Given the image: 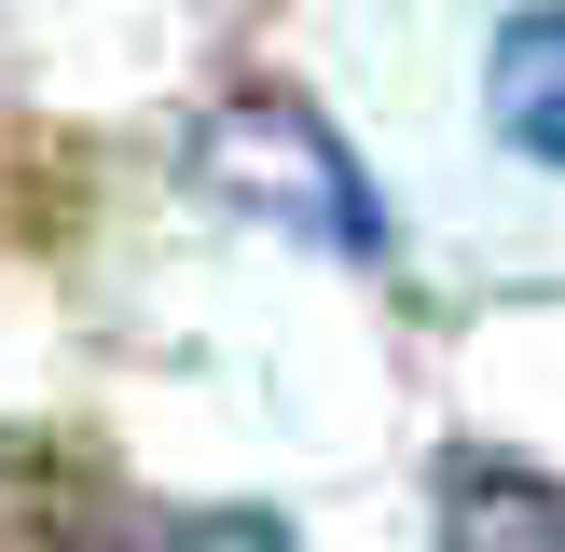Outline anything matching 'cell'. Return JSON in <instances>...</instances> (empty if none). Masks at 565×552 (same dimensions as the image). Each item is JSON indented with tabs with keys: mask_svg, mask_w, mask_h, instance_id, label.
<instances>
[{
	"mask_svg": "<svg viewBox=\"0 0 565 552\" xmlns=\"http://www.w3.org/2000/svg\"><path fill=\"white\" fill-rule=\"evenodd\" d=\"M428 497H441V552H565V484L497 442H456Z\"/></svg>",
	"mask_w": 565,
	"mask_h": 552,
	"instance_id": "2",
	"label": "cell"
},
{
	"mask_svg": "<svg viewBox=\"0 0 565 552\" xmlns=\"http://www.w3.org/2000/svg\"><path fill=\"white\" fill-rule=\"evenodd\" d=\"M193 193L235 208V221H263V235L331 248V263H373V248H386L373 166H359L345 125H331L318 97H290V83H235V97L193 125Z\"/></svg>",
	"mask_w": 565,
	"mask_h": 552,
	"instance_id": "1",
	"label": "cell"
},
{
	"mask_svg": "<svg viewBox=\"0 0 565 552\" xmlns=\"http://www.w3.org/2000/svg\"><path fill=\"white\" fill-rule=\"evenodd\" d=\"M166 552H303V539H290L276 511H180V524H166Z\"/></svg>",
	"mask_w": 565,
	"mask_h": 552,
	"instance_id": "4",
	"label": "cell"
},
{
	"mask_svg": "<svg viewBox=\"0 0 565 552\" xmlns=\"http://www.w3.org/2000/svg\"><path fill=\"white\" fill-rule=\"evenodd\" d=\"M483 125L524 166H565V0H524L483 42Z\"/></svg>",
	"mask_w": 565,
	"mask_h": 552,
	"instance_id": "3",
	"label": "cell"
}]
</instances>
